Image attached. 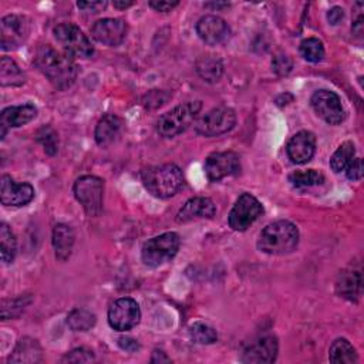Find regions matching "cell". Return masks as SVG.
<instances>
[{"label":"cell","instance_id":"e0dca14e","mask_svg":"<svg viewBox=\"0 0 364 364\" xmlns=\"http://www.w3.org/2000/svg\"><path fill=\"white\" fill-rule=\"evenodd\" d=\"M279 343L274 336H263L250 343L242 353L243 363H273L277 357Z\"/></svg>","mask_w":364,"mask_h":364},{"label":"cell","instance_id":"1f68e13d","mask_svg":"<svg viewBox=\"0 0 364 364\" xmlns=\"http://www.w3.org/2000/svg\"><path fill=\"white\" fill-rule=\"evenodd\" d=\"M300 54L310 63H320L324 58V46L321 40L316 37L304 38L300 43Z\"/></svg>","mask_w":364,"mask_h":364},{"label":"cell","instance_id":"b9f144b4","mask_svg":"<svg viewBox=\"0 0 364 364\" xmlns=\"http://www.w3.org/2000/svg\"><path fill=\"white\" fill-rule=\"evenodd\" d=\"M343 18H344V10H343L341 7H338V6L330 9L328 13H327V20H328L330 24H334V26H336V24H338Z\"/></svg>","mask_w":364,"mask_h":364},{"label":"cell","instance_id":"4dcf8cb0","mask_svg":"<svg viewBox=\"0 0 364 364\" xmlns=\"http://www.w3.org/2000/svg\"><path fill=\"white\" fill-rule=\"evenodd\" d=\"M289 181L296 188H310L316 186L324 182L323 173H320L316 169H307V171H294L289 175Z\"/></svg>","mask_w":364,"mask_h":364},{"label":"cell","instance_id":"7c38bea8","mask_svg":"<svg viewBox=\"0 0 364 364\" xmlns=\"http://www.w3.org/2000/svg\"><path fill=\"white\" fill-rule=\"evenodd\" d=\"M240 158L236 152H213L205 161V173L209 181L218 182L226 176H236L240 173Z\"/></svg>","mask_w":364,"mask_h":364},{"label":"cell","instance_id":"2e32d148","mask_svg":"<svg viewBox=\"0 0 364 364\" xmlns=\"http://www.w3.org/2000/svg\"><path fill=\"white\" fill-rule=\"evenodd\" d=\"M34 198V188L27 182H16L9 175L1 176L0 200L6 206H24Z\"/></svg>","mask_w":364,"mask_h":364},{"label":"cell","instance_id":"52a82bcc","mask_svg":"<svg viewBox=\"0 0 364 364\" xmlns=\"http://www.w3.org/2000/svg\"><path fill=\"white\" fill-rule=\"evenodd\" d=\"M57 43L61 46L65 54L70 57L88 58L94 54V47L90 38L82 33L80 27L71 23H61L53 30Z\"/></svg>","mask_w":364,"mask_h":364},{"label":"cell","instance_id":"cb8c5ba5","mask_svg":"<svg viewBox=\"0 0 364 364\" xmlns=\"http://www.w3.org/2000/svg\"><path fill=\"white\" fill-rule=\"evenodd\" d=\"M41 361V347L37 340L24 337L9 355V363H38Z\"/></svg>","mask_w":364,"mask_h":364},{"label":"cell","instance_id":"ab89813d","mask_svg":"<svg viewBox=\"0 0 364 364\" xmlns=\"http://www.w3.org/2000/svg\"><path fill=\"white\" fill-rule=\"evenodd\" d=\"M149 7H152L154 10L156 11H162V13H166V11H171L173 7H176L179 4V1H164V0H151L149 3Z\"/></svg>","mask_w":364,"mask_h":364},{"label":"cell","instance_id":"f35d334b","mask_svg":"<svg viewBox=\"0 0 364 364\" xmlns=\"http://www.w3.org/2000/svg\"><path fill=\"white\" fill-rule=\"evenodd\" d=\"M77 7L87 13H100L107 7V1H78Z\"/></svg>","mask_w":364,"mask_h":364},{"label":"cell","instance_id":"bcb514c9","mask_svg":"<svg viewBox=\"0 0 364 364\" xmlns=\"http://www.w3.org/2000/svg\"><path fill=\"white\" fill-rule=\"evenodd\" d=\"M206 7H215V9H220V7H228V3H212V4H205Z\"/></svg>","mask_w":364,"mask_h":364},{"label":"cell","instance_id":"f546056e","mask_svg":"<svg viewBox=\"0 0 364 364\" xmlns=\"http://www.w3.org/2000/svg\"><path fill=\"white\" fill-rule=\"evenodd\" d=\"M0 245H1L3 263H11L17 252V240L10 226L6 223L0 225Z\"/></svg>","mask_w":364,"mask_h":364},{"label":"cell","instance_id":"ffe728a7","mask_svg":"<svg viewBox=\"0 0 364 364\" xmlns=\"http://www.w3.org/2000/svg\"><path fill=\"white\" fill-rule=\"evenodd\" d=\"M37 115V108L33 104H23L16 107H7L0 114V128H1V138H4L7 128H17L21 127Z\"/></svg>","mask_w":364,"mask_h":364},{"label":"cell","instance_id":"5bb4252c","mask_svg":"<svg viewBox=\"0 0 364 364\" xmlns=\"http://www.w3.org/2000/svg\"><path fill=\"white\" fill-rule=\"evenodd\" d=\"M127 23L121 18H101L97 20L91 27V36L98 43L109 47L119 46L127 37Z\"/></svg>","mask_w":364,"mask_h":364},{"label":"cell","instance_id":"ac0fdd59","mask_svg":"<svg viewBox=\"0 0 364 364\" xmlns=\"http://www.w3.org/2000/svg\"><path fill=\"white\" fill-rule=\"evenodd\" d=\"M287 156L293 164L309 162L316 152V136L310 131H299L287 142Z\"/></svg>","mask_w":364,"mask_h":364},{"label":"cell","instance_id":"d590c367","mask_svg":"<svg viewBox=\"0 0 364 364\" xmlns=\"http://www.w3.org/2000/svg\"><path fill=\"white\" fill-rule=\"evenodd\" d=\"M94 360H95V357L91 350L80 347V348H74L70 353H67L61 361L63 363H90Z\"/></svg>","mask_w":364,"mask_h":364},{"label":"cell","instance_id":"603a6c76","mask_svg":"<svg viewBox=\"0 0 364 364\" xmlns=\"http://www.w3.org/2000/svg\"><path fill=\"white\" fill-rule=\"evenodd\" d=\"M121 125H122V122L117 115H114V114L104 115L95 127V132H94L95 142L102 148L111 145L119 135Z\"/></svg>","mask_w":364,"mask_h":364},{"label":"cell","instance_id":"f6af8a7d","mask_svg":"<svg viewBox=\"0 0 364 364\" xmlns=\"http://www.w3.org/2000/svg\"><path fill=\"white\" fill-rule=\"evenodd\" d=\"M114 4V7H117V9H127V7H131L132 4H134V1H121V0H117V1H114L112 3Z\"/></svg>","mask_w":364,"mask_h":364},{"label":"cell","instance_id":"7402d4cb","mask_svg":"<svg viewBox=\"0 0 364 364\" xmlns=\"http://www.w3.org/2000/svg\"><path fill=\"white\" fill-rule=\"evenodd\" d=\"M75 236L71 226L65 223H58L53 229V247L55 252V257L61 262L67 260L71 256L74 247Z\"/></svg>","mask_w":364,"mask_h":364},{"label":"cell","instance_id":"6da1fadb","mask_svg":"<svg viewBox=\"0 0 364 364\" xmlns=\"http://www.w3.org/2000/svg\"><path fill=\"white\" fill-rule=\"evenodd\" d=\"M34 64L51 85L60 91L70 88L78 74V68L73 57L65 53H60L50 46H41L37 50Z\"/></svg>","mask_w":364,"mask_h":364},{"label":"cell","instance_id":"60d3db41","mask_svg":"<svg viewBox=\"0 0 364 364\" xmlns=\"http://www.w3.org/2000/svg\"><path fill=\"white\" fill-rule=\"evenodd\" d=\"M118 346L128 351V353H135L136 350H139V343L135 340V338H131V337H119L118 338Z\"/></svg>","mask_w":364,"mask_h":364},{"label":"cell","instance_id":"8d00e7d4","mask_svg":"<svg viewBox=\"0 0 364 364\" xmlns=\"http://www.w3.org/2000/svg\"><path fill=\"white\" fill-rule=\"evenodd\" d=\"M272 68L277 75L283 77V75H287L291 71L293 63L286 54H277L272 61Z\"/></svg>","mask_w":364,"mask_h":364},{"label":"cell","instance_id":"3957f363","mask_svg":"<svg viewBox=\"0 0 364 364\" xmlns=\"http://www.w3.org/2000/svg\"><path fill=\"white\" fill-rule=\"evenodd\" d=\"M142 183L152 196L166 199L181 189L183 176L175 164H164L146 168L142 172Z\"/></svg>","mask_w":364,"mask_h":364},{"label":"cell","instance_id":"d6a6232c","mask_svg":"<svg viewBox=\"0 0 364 364\" xmlns=\"http://www.w3.org/2000/svg\"><path fill=\"white\" fill-rule=\"evenodd\" d=\"M189 336L196 344H213L218 340L216 330L200 321L193 323L189 327Z\"/></svg>","mask_w":364,"mask_h":364},{"label":"cell","instance_id":"836d02e7","mask_svg":"<svg viewBox=\"0 0 364 364\" xmlns=\"http://www.w3.org/2000/svg\"><path fill=\"white\" fill-rule=\"evenodd\" d=\"M37 141L44 146V151L48 155L57 154V151H58V138H57V132L50 125H44L43 128L38 129Z\"/></svg>","mask_w":364,"mask_h":364},{"label":"cell","instance_id":"44dd1931","mask_svg":"<svg viewBox=\"0 0 364 364\" xmlns=\"http://www.w3.org/2000/svg\"><path fill=\"white\" fill-rule=\"evenodd\" d=\"M336 291L348 301H357L363 291V276L360 270L344 269L336 280Z\"/></svg>","mask_w":364,"mask_h":364},{"label":"cell","instance_id":"74e56055","mask_svg":"<svg viewBox=\"0 0 364 364\" xmlns=\"http://www.w3.org/2000/svg\"><path fill=\"white\" fill-rule=\"evenodd\" d=\"M344 172H346V175L350 181H360L363 178V172H364L363 159L361 158H354L353 162L347 166V169Z\"/></svg>","mask_w":364,"mask_h":364},{"label":"cell","instance_id":"f1b7e54d","mask_svg":"<svg viewBox=\"0 0 364 364\" xmlns=\"http://www.w3.org/2000/svg\"><path fill=\"white\" fill-rule=\"evenodd\" d=\"M97 317L85 309H74L67 316V324L74 331H87L95 326Z\"/></svg>","mask_w":364,"mask_h":364},{"label":"cell","instance_id":"30bf717a","mask_svg":"<svg viewBox=\"0 0 364 364\" xmlns=\"http://www.w3.org/2000/svg\"><path fill=\"white\" fill-rule=\"evenodd\" d=\"M139 320L141 310L134 299L121 297L108 309V323L117 331H128L134 328Z\"/></svg>","mask_w":364,"mask_h":364},{"label":"cell","instance_id":"ee69618b","mask_svg":"<svg viewBox=\"0 0 364 364\" xmlns=\"http://www.w3.org/2000/svg\"><path fill=\"white\" fill-rule=\"evenodd\" d=\"M351 31H353V34H355L357 37H361V34H363V16H358L357 20L353 23Z\"/></svg>","mask_w":364,"mask_h":364},{"label":"cell","instance_id":"484cf974","mask_svg":"<svg viewBox=\"0 0 364 364\" xmlns=\"http://www.w3.org/2000/svg\"><path fill=\"white\" fill-rule=\"evenodd\" d=\"M328 360L334 364H347L357 361L355 348L347 338H337L328 350Z\"/></svg>","mask_w":364,"mask_h":364},{"label":"cell","instance_id":"9a60e30c","mask_svg":"<svg viewBox=\"0 0 364 364\" xmlns=\"http://www.w3.org/2000/svg\"><path fill=\"white\" fill-rule=\"evenodd\" d=\"M196 33L203 43L209 46H218L230 37V27L222 17L208 14L198 20Z\"/></svg>","mask_w":364,"mask_h":364},{"label":"cell","instance_id":"8fae6325","mask_svg":"<svg viewBox=\"0 0 364 364\" xmlns=\"http://www.w3.org/2000/svg\"><path fill=\"white\" fill-rule=\"evenodd\" d=\"M310 104L314 112L330 125H338L346 118L340 97L330 90H317L311 95Z\"/></svg>","mask_w":364,"mask_h":364},{"label":"cell","instance_id":"ba28073f","mask_svg":"<svg viewBox=\"0 0 364 364\" xmlns=\"http://www.w3.org/2000/svg\"><path fill=\"white\" fill-rule=\"evenodd\" d=\"M235 124L236 114L232 108L216 107L195 122V131L203 136H219L233 129Z\"/></svg>","mask_w":364,"mask_h":364},{"label":"cell","instance_id":"5b68a950","mask_svg":"<svg viewBox=\"0 0 364 364\" xmlns=\"http://www.w3.org/2000/svg\"><path fill=\"white\" fill-rule=\"evenodd\" d=\"M181 245L179 235L175 232H165L146 240L141 250L142 262L149 267H158L175 257Z\"/></svg>","mask_w":364,"mask_h":364},{"label":"cell","instance_id":"d6986e66","mask_svg":"<svg viewBox=\"0 0 364 364\" xmlns=\"http://www.w3.org/2000/svg\"><path fill=\"white\" fill-rule=\"evenodd\" d=\"M216 213V206L212 199L203 196H195L185 202V205L179 209L176 215L178 223H186L193 219L206 218L210 219Z\"/></svg>","mask_w":364,"mask_h":364},{"label":"cell","instance_id":"4fadbf2b","mask_svg":"<svg viewBox=\"0 0 364 364\" xmlns=\"http://www.w3.org/2000/svg\"><path fill=\"white\" fill-rule=\"evenodd\" d=\"M28 31H30V26L24 17L17 14L4 16L0 23L1 50L17 48L27 38Z\"/></svg>","mask_w":364,"mask_h":364},{"label":"cell","instance_id":"9c48e42d","mask_svg":"<svg viewBox=\"0 0 364 364\" xmlns=\"http://www.w3.org/2000/svg\"><path fill=\"white\" fill-rule=\"evenodd\" d=\"M263 215L262 203L250 193H242L229 212V226L236 232H245Z\"/></svg>","mask_w":364,"mask_h":364},{"label":"cell","instance_id":"7bdbcfd3","mask_svg":"<svg viewBox=\"0 0 364 364\" xmlns=\"http://www.w3.org/2000/svg\"><path fill=\"white\" fill-rule=\"evenodd\" d=\"M151 361H152V363H162V361L168 363V361H171V358H169L164 351H161V350H154L152 357H151Z\"/></svg>","mask_w":364,"mask_h":364},{"label":"cell","instance_id":"8992f818","mask_svg":"<svg viewBox=\"0 0 364 364\" xmlns=\"http://www.w3.org/2000/svg\"><path fill=\"white\" fill-rule=\"evenodd\" d=\"M75 199L88 216H98L102 210L104 181L94 175L80 176L73 186Z\"/></svg>","mask_w":364,"mask_h":364},{"label":"cell","instance_id":"83f0119b","mask_svg":"<svg viewBox=\"0 0 364 364\" xmlns=\"http://www.w3.org/2000/svg\"><path fill=\"white\" fill-rule=\"evenodd\" d=\"M354 158H355V146L351 141H346L336 149V152L330 158V168L334 172H343L347 169V166L353 162Z\"/></svg>","mask_w":364,"mask_h":364},{"label":"cell","instance_id":"4316f807","mask_svg":"<svg viewBox=\"0 0 364 364\" xmlns=\"http://www.w3.org/2000/svg\"><path fill=\"white\" fill-rule=\"evenodd\" d=\"M0 82L3 87H17L24 82V74L10 57H1L0 61Z\"/></svg>","mask_w":364,"mask_h":364},{"label":"cell","instance_id":"7a4b0ae2","mask_svg":"<svg viewBox=\"0 0 364 364\" xmlns=\"http://www.w3.org/2000/svg\"><path fill=\"white\" fill-rule=\"evenodd\" d=\"M299 229L290 220H276L266 225L257 239V249L267 255H287L297 247Z\"/></svg>","mask_w":364,"mask_h":364},{"label":"cell","instance_id":"277c9868","mask_svg":"<svg viewBox=\"0 0 364 364\" xmlns=\"http://www.w3.org/2000/svg\"><path fill=\"white\" fill-rule=\"evenodd\" d=\"M202 109L200 101H189L162 114L156 122V129L164 138H173L185 132Z\"/></svg>","mask_w":364,"mask_h":364},{"label":"cell","instance_id":"e575fe53","mask_svg":"<svg viewBox=\"0 0 364 364\" xmlns=\"http://www.w3.org/2000/svg\"><path fill=\"white\" fill-rule=\"evenodd\" d=\"M24 297H18L14 300H4L1 304V320H7L18 316L28 301H24Z\"/></svg>","mask_w":364,"mask_h":364},{"label":"cell","instance_id":"d4e9b609","mask_svg":"<svg viewBox=\"0 0 364 364\" xmlns=\"http://www.w3.org/2000/svg\"><path fill=\"white\" fill-rule=\"evenodd\" d=\"M195 70L206 82H216L223 74V63L216 55H202L196 60Z\"/></svg>","mask_w":364,"mask_h":364}]
</instances>
